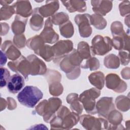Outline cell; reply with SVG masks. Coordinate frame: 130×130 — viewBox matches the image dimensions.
<instances>
[{"label": "cell", "mask_w": 130, "mask_h": 130, "mask_svg": "<svg viewBox=\"0 0 130 130\" xmlns=\"http://www.w3.org/2000/svg\"><path fill=\"white\" fill-rule=\"evenodd\" d=\"M1 85L0 87L2 88L7 85L8 82L10 78L9 71L5 68H1Z\"/></svg>", "instance_id": "cell-39"}, {"label": "cell", "mask_w": 130, "mask_h": 130, "mask_svg": "<svg viewBox=\"0 0 130 130\" xmlns=\"http://www.w3.org/2000/svg\"><path fill=\"white\" fill-rule=\"evenodd\" d=\"M91 4L92 7V10L94 14L104 16L112 10L113 1L92 0L91 1Z\"/></svg>", "instance_id": "cell-15"}, {"label": "cell", "mask_w": 130, "mask_h": 130, "mask_svg": "<svg viewBox=\"0 0 130 130\" xmlns=\"http://www.w3.org/2000/svg\"><path fill=\"white\" fill-rule=\"evenodd\" d=\"M119 9L121 16H124L126 14H129L130 12L129 1H123L119 4Z\"/></svg>", "instance_id": "cell-42"}, {"label": "cell", "mask_w": 130, "mask_h": 130, "mask_svg": "<svg viewBox=\"0 0 130 130\" xmlns=\"http://www.w3.org/2000/svg\"><path fill=\"white\" fill-rule=\"evenodd\" d=\"M35 53L47 62L51 61L54 57L52 46L47 44H44Z\"/></svg>", "instance_id": "cell-28"}, {"label": "cell", "mask_w": 130, "mask_h": 130, "mask_svg": "<svg viewBox=\"0 0 130 130\" xmlns=\"http://www.w3.org/2000/svg\"><path fill=\"white\" fill-rule=\"evenodd\" d=\"M82 59L76 49L64 57L59 62L60 69L66 74L68 79L74 80L78 78L81 73L80 65Z\"/></svg>", "instance_id": "cell-2"}, {"label": "cell", "mask_w": 130, "mask_h": 130, "mask_svg": "<svg viewBox=\"0 0 130 130\" xmlns=\"http://www.w3.org/2000/svg\"><path fill=\"white\" fill-rule=\"evenodd\" d=\"M27 18L16 15L11 24V29L15 35L23 34L25 31Z\"/></svg>", "instance_id": "cell-23"}, {"label": "cell", "mask_w": 130, "mask_h": 130, "mask_svg": "<svg viewBox=\"0 0 130 130\" xmlns=\"http://www.w3.org/2000/svg\"><path fill=\"white\" fill-rule=\"evenodd\" d=\"M88 79L89 82L99 90L102 89L105 85V75L101 71L92 73L88 76Z\"/></svg>", "instance_id": "cell-27"}, {"label": "cell", "mask_w": 130, "mask_h": 130, "mask_svg": "<svg viewBox=\"0 0 130 130\" xmlns=\"http://www.w3.org/2000/svg\"><path fill=\"white\" fill-rule=\"evenodd\" d=\"M61 3L70 13L84 12L87 10L86 4L85 1L69 0L62 1Z\"/></svg>", "instance_id": "cell-21"}, {"label": "cell", "mask_w": 130, "mask_h": 130, "mask_svg": "<svg viewBox=\"0 0 130 130\" xmlns=\"http://www.w3.org/2000/svg\"><path fill=\"white\" fill-rule=\"evenodd\" d=\"M26 58L30 66V75H43L46 73L47 67L45 62L34 54L28 55Z\"/></svg>", "instance_id": "cell-14"}, {"label": "cell", "mask_w": 130, "mask_h": 130, "mask_svg": "<svg viewBox=\"0 0 130 130\" xmlns=\"http://www.w3.org/2000/svg\"><path fill=\"white\" fill-rule=\"evenodd\" d=\"M49 90L51 95L57 96L62 93L63 87L59 81H55L49 84Z\"/></svg>", "instance_id": "cell-37"}, {"label": "cell", "mask_w": 130, "mask_h": 130, "mask_svg": "<svg viewBox=\"0 0 130 130\" xmlns=\"http://www.w3.org/2000/svg\"><path fill=\"white\" fill-rule=\"evenodd\" d=\"M8 67L12 71L21 74L25 79H27L28 75L30 74V62L26 57L22 55L17 59L9 61Z\"/></svg>", "instance_id": "cell-9"}, {"label": "cell", "mask_w": 130, "mask_h": 130, "mask_svg": "<svg viewBox=\"0 0 130 130\" xmlns=\"http://www.w3.org/2000/svg\"><path fill=\"white\" fill-rule=\"evenodd\" d=\"M96 109L99 117L107 118L109 113L115 109L112 97H103L96 103Z\"/></svg>", "instance_id": "cell-12"}, {"label": "cell", "mask_w": 130, "mask_h": 130, "mask_svg": "<svg viewBox=\"0 0 130 130\" xmlns=\"http://www.w3.org/2000/svg\"><path fill=\"white\" fill-rule=\"evenodd\" d=\"M15 14V10L12 5L3 6L0 10V20H7Z\"/></svg>", "instance_id": "cell-36"}, {"label": "cell", "mask_w": 130, "mask_h": 130, "mask_svg": "<svg viewBox=\"0 0 130 130\" xmlns=\"http://www.w3.org/2000/svg\"><path fill=\"white\" fill-rule=\"evenodd\" d=\"M16 15L24 18H27L32 15L33 10L28 1H17L13 5Z\"/></svg>", "instance_id": "cell-17"}, {"label": "cell", "mask_w": 130, "mask_h": 130, "mask_svg": "<svg viewBox=\"0 0 130 130\" xmlns=\"http://www.w3.org/2000/svg\"><path fill=\"white\" fill-rule=\"evenodd\" d=\"M74 20L78 26L79 32L82 38H88L92 34L91 27V15L88 14H77L75 16Z\"/></svg>", "instance_id": "cell-10"}, {"label": "cell", "mask_w": 130, "mask_h": 130, "mask_svg": "<svg viewBox=\"0 0 130 130\" xmlns=\"http://www.w3.org/2000/svg\"><path fill=\"white\" fill-rule=\"evenodd\" d=\"M43 96V92L36 86H26L17 95L18 102L27 108H34Z\"/></svg>", "instance_id": "cell-4"}, {"label": "cell", "mask_w": 130, "mask_h": 130, "mask_svg": "<svg viewBox=\"0 0 130 130\" xmlns=\"http://www.w3.org/2000/svg\"><path fill=\"white\" fill-rule=\"evenodd\" d=\"M59 8L58 1H46L44 5L39 7V12L43 17H50L55 14Z\"/></svg>", "instance_id": "cell-20"}, {"label": "cell", "mask_w": 130, "mask_h": 130, "mask_svg": "<svg viewBox=\"0 0 130 130\" xmlns=\"http://www.w3.org/2000/svg\"><path fill=\"white\" fill-rule=\"evenodd\" d=\"M61 104L62 101L60 99L52 97L48 100H44L41 101L36 107L35 110L38 115L43 116L45 122L49 123L61 106Z\"/></svg>", "instance_id": "cell-3"}, {"label": "cell", "mask_w": 130, "mask_h": 130, "mask_svg": "<svg viewBox=\"0 0 130 130\" xmlns=\"http://www.w3.org/2000/svg\"><path fill=\"white\" fill-rule=\"evenodd\" d=\"M129 68H124L122 71H121V75L123 78H124L125 79H128L129 78V75H127V74H126V71H127V73H129Z\"/></svg>", "instance_id": "cell-47"}, {"label": "cell", "mask_w": 130, "mask_h": 130, "mask_svg": "<svg viewBox=\"0 0 130 130\" xmlns=\"http://www.w3.org/2000/svg\"><path fill=\"white\" fill-rule=\"evenodd\" d=\"M12 2H13V0L12 1H8V0H4V1H0V4L2 6H7L11 4Z\"/></svg>", "instance_id": "cell-49"}, {"label": "cell", "mask_w": 130, "mask_h": 130, "mask_svg": "<svg viewBox=\"0 0 130 130\" xmlns=\"http://www.w3.org/2000/svg\"><path fill=\"white\" fill-rule=\"evenodd\" d=\"M7 106V101L3 98H1V111L4 110Z\"/></svg>", "instance_id": "cell-48"}, {"label": "cell", "mask_w": 130, "mask_h": 130, "mask_svg": "<svg viewBox=\"0 0 130 130\" xmlns=\"http://www.w3.org/2000/svg\"><path fill=\"white\" fill-rule=\"evenodd\" d=\"M77 51L82 59V61L95 56V54L92 51L91 46L86 42L82 41L79 42L78 44Z\"/></svg>", "instance_id": "cell-26"}, {"label": "cell", "mask_w": 130, "mask_h": 130, "mask_svg": "<svg viewBox=\"0 0 130 130\" xmlns=\"http://www.w3.org/2000/svg\"><path fill=\"white\" fill-rule=\"evenodd\" d=\"M104 64L108 69H116L120 66L119 57L115 54H110L104 58Z\"/></svg>", "instance_id": "cell-30"}, {"label": "cell", "mask_w": 130, "mask_h": 130, "mask_svg": "<svg viewBox=\"0 0 130 130\" xmlns=\"http://www.w3.org/2000/svg\"><path fill=\"white\" fill-rule=\"evenodd\" d=\"M91 24L96 29L102 30L107 26V22L103 16L93 14L91 15Z\"/></svg>", "instance_id": "cell-32"}, {"label": "cell", "mask_w": 130, "mask_h": 130, "mask_svg": "<svg viewBox=\"0 0 130 130\" xmlns=\"http://www.w3.org/2000/svg\"><path fill=\"white\" fill-rule=\"evenodd\" d=\"M129 37L124 31L120 35L113 36L112 46L118 50H127L129 49Z\"/></svg>", "instance_id": "cell-18"}, {"label": "cell", "mask_w": 130, "mask_h": 130, "mask_svg": "<svg viewBox=\"0 0 130 130\" xmlns=\"http://www.w3.org/2000/svg\"><path fill=\"white\" fill-rule=\"evenodd\" d=\"M117 108L121 111L125 112L129 109V99L124 95H119L115 100Z\"/></svg>", "instance_id": "cell-33"}, {"label": "cell", "mask_w": 130, "mask_h": 130, "mask_svg": "<svg viewBox=\"0 0 130 130\" xmlns=\"http://www.w3.org/2000/svg\"><path fill=\"white\" fill-rule=\"evenodd\" d=\"M44 24V17L39 12V7L36 8L33 10L32 16L29 20V25L34 31H39Z\"/></svg>", "instance_id": "cell-25"}, {"label": "cell", "mask_w": 130, "mask_h": 130, "mask_svg": "<svg viewBox=\"0 0 130 130\" xmlns=\"http://www.w3.org/2000/svg\"><path fill=\"white\" fill-rule=\"evenodd\" d=\"M7 108L9 110H13L17 107V103L14 99L11 97H8L7 98Z\"/></svg>", "instance_id": "cell-44"}, {"label": "cell", "mask_w": 130, "mask_h": 130, "mask_svg": "<svg viewBox=\"0 0 130 130\" xmlns=\"http://www.w3.org/2000/svg\"><path fill=\"white\" fill-rule=\"evenodd\" d=\"M44 44H45V43L40 35H36L29 38L27 40L26 43L27 47L33 50L35 53Z\"/></svg>", "instance_id": "cell-29"}, {"label": "cell", "mask_w": 130, "mask_h": 130, "mask_svg": "<svg viewBox=\"0 0 130 130\" xmlns=\"http://www.w3.org/2000/svg\"><path fill=\"white\" fill-rule=\"evenodd\" d=\"M112 39L108 36H95L91 40V49L95 55L103 56L112 49Z\"/></svg>", "instance_id": "cell-6"}, {"label": "cell", "mask_w": 130, "mask_h": 130, "mask_svg": "<svg viewBox=\"0 0 130 130\" xmlns=\"http://www.w3.org/2000/svg\"><path fill=\"white\" fill-rule=\"evenodd\" d=\"M111 31L113 36H117L122 33L124 30L122 24L120 21H114L111 25Z\"/></svg>", "instance_id": "cell-40"}, {"label": "cell", "mask_w": 130, "mask_h": 130, "mask_svg": "<svg viewBox=\"0 0 130 130\" xmlns=\"http://www.w3.org/2000/svg\"><path fill=\"white\" fill-rule=\"evenodd\" d=\"M105 81L106 87L116 92H123L127 88L126 83L114 73L108 74L105 78Z\"/></svg>", "instance_id": "cell-11"}, {"label": "cell", "mask_w": 130, "mask_h": 130, "mask_svg": "<svg viewBox=\"0 0 130 130\" xmlns=\"http://www.w3.org/2000/svg\"><path fill=\"white\" fill-rule=\"evenodd\" d=\"M100 66V61L99 59L95 57H92L88 59L83 60L80 65L81 68L85 69H89L90 71L96 70L99 69Z\"/></svg>", "instance_id": "cell-34"}, {"label": "cell", "mask_w": 130, "mask_h": 130, "mask_svg": "<svg viewBox=\"0 0 130 130\" xmlns=\"http://www.w3.org/2000/svg\"><path fill=\"white\" fill-rule=\"evenodd\" d=\"M59 31L62 36L66 38H71L74 33L73 25L70 20L59 25Z\"/></svg>", "instance_id": "cell-31"}, {"label": "cell", "mask_w": 130, "mask_h": 130, "mask_svg": "<svg viewBox=\"0 0 130 130\" xmlns=\"http://www.w3.org/2000/svg\"><path fill=\"white\" fill-rule=\"evenodd\" d=\"M7 60V57L2 51H1V67L5 65Z\"/></svg>", "instance_id": "cell-46"}, {"label": "cell", "mask_w": 130, "mask_h": 130, "mask_svg": "<svg viewBox=\"0 0 130 130\" xmlns=\"http://www.w3.org/2000/svg\"><path fill=\"white\" fill-rule=\"evenodd\" d=\"M106 119L110 123L107 129H120L118 126H122L121 122L122 121L123 116L120 112L115 109L112 110L109 113Z\"/></svg>", "instance_id": "cell-22"}, {"label": "cell", "mask_w": 130, "mask_h": 130, "mask_svg": "<svg viewBox=\"0 0 130 130\" xmlns=\"http://www.w3.org/2000/svg\"><path fill=\"white\" fill-rule=\"evenodd\" d=\"M45 77L48 84L55 82L60 81L61 79V75L59 72L55 70L49 69L45 74Z\"/></svg>", "instance_id": "cell-38"}, {"label": "cell", "mask_w": 130, "mask_h": 130, "mask_svg": "<svg viewBox=\"0 0 130 130\" xmlns=\"http://www.w3.org/2000/svg\"><path fill=\"white\" fill-rule=\"evenodd\" d=\"M23 77L19 74H15L11 76L7 83L8 91L13 94L18 93L24 85Z\"/></svg>", "instance_id": "cell-19"}, {"label": "cell", "mask_w": 130, "mask_h": 130, "mask_svg": "<svg viewBox=\"0 0 130 130\" xmlns=\"http://www.w3.org/2000/svg\"><path fill=\"white\" fill-rule=\"evenodd\" d=\"M50 18L52 24L56 25H60L69 20V15L63 12L55 13Z\"/></svg>", "instance_id": "cell-35"}, {"label": "cell", "mask_w": 130, "mask_h": 130, "mask_svg": "<svg viewBox=\"0 0 130 130\" xmlns=\"http://www.w3.org/2000/svg\"><path fill=\"white\" fill-rule=\"evenodd\" d=\"M26 41L25 35L23 34L14 36L13 43L18 48L22 49L24 48L26 45Z\"/></svg>", "instance_id": "cell-41"}, {"label": "cell", "mask_w": 130, "mask_h": 130, "mask_svg": "<svg viewBox=\"0 0 130 130\" xmlns=\"http://www.w3.org/2000/svg\"><path fill=\"white\" fill-rule=\"evenodd\" d=\"M79 121L82 126L87 130H100L108 129L109 124L107 120L103 117L96 118L89 114L82 115Z\"/></svg>", "instance_id": "cell-7"}, {"label": "cell", "mask_w": 130, "mask_h": 130, "mask_svg": "<svg viewBox=\"0 0 130 130\" xmlns=\"http://www.w3.org/2000/svg\"><path fill=\"white\" fill-rule=\"evenodd\" d=\"M78 113L71 112L64 106H61L50 121L51 129H69L72 128L79 121Z\"/></svg>", "instance_id": "cell-1"}, {"label": "cell", "mask_w": 130, "mask_h": 130, "mask_svg": "<svg viewBox=\"0 0 130 130\" xmlns=\"http://www.w3.org/2000/svg\"><path fill=\"white\" fill-rule=\"evenodd\" d=\"M1 51L12 61L17 59L21 56V52L10 40H6L2 44Z\"/></svg>", "instance_id": "cell-16"}, {"label": "cell", "mask_w": 130, "mask_h": 130, "mask_svg": "<svg viewBox=\"0 0 130 130\" xmlns=\"http://www.w3.org/2000/svg\"><path fill=\"white\" fill-rule=\"evenodd\" d=\"M54 57L53 61L57 65L60 60L74 49L73 43L69 40L58 41L52 46Z\"/></svg>", "instance_id": "cell-8"}, {"label": "cell", "mask_w": 130, "mask_h": 130, "mask_svg": "<svg viewBox=\"0 0 130 130\" xmlns=\"http://www.w3.org/2000/svg\"><path fill=\"white\" fill-rule=\"evenodd\" d=\"M118 56L119 57V59L122 65L126 66L129 63V58L128 52H126L121 50L119 52Z\"/></svg>", "instance_id": "cell-43"}, {"label": "cell", "mask_w": 130, "mask_h": 130, "mask_svg": "<svg viewBox=\"0 0 130 130\" xmlns=\"http://www.w3.org/2000/svg\"><path fill=\"white\" fill-rule=\"evenodd\" d=\"M9 30V26L5 22L1 23V36H5L8 34Z\"/></svg>", "instance_id": "cell-45"}, {"label": "cell", "mask_w": 130, "mask_h": 130, "mask_svg": "<svg viewBox=\"0 0 130 130\" xmlns=\"http://www.w3.org/2000/svg\"><path fill=\"white\" fill-rule=\"evenodd\" d=\"M100 94V90L93 87L84 91L79 96L80 102L88 114L94 115L97 113L95 100Z\"/></svg>", "instance_id": "cell-5"}, {"label": "cell", "mask_w": 130, "mask_h": 130, "mask_svg": "<svg viewBox=\"0 0 130 130\" xmlns=\"http://www.w3.org/2000/svg\"><path fill=\"white\" fill-rule=\"evenodd\" d=\"M39 35L45 43L52 44L58 41L59 36L53 28L50 17L48 18L45 21L44 29Z\"/></svg>", "instance_id": "cell-13"}, {"label": "cell", "mask_w": 130, "mask_h": 130, "mask_svg": "<svg viewBox=\"0 0 130 130\" xmlns=\"http://www.w3.org/2000/svg\"><path fill=\"white\" fill-rule=\"evenodd\" d=\"M68 104L70 105V108L73 112L81 114L83 110V107L79 100L78 94L71 93L68 95L66 99Z\"/></svg>", "instance_id": "cell-24"}]
</instances>
